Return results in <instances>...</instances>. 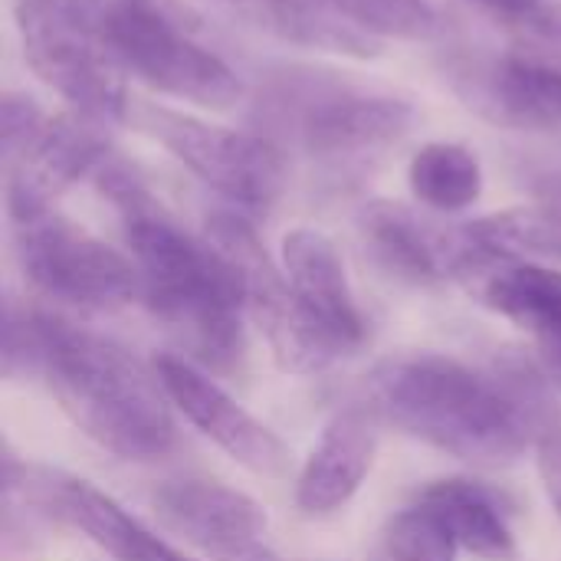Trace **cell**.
<instances>
[{
    "label": "cell",
    "instance_id": "3957f363",
    "mask_svg": "<svg viewBox=\"0 0 561 561\" xmlns=\"http://www.w3.org/2000/svg\"><path fill=\"white\" fill-rule=\"evenodd\" d=\"M102 191L122 214L125 240L141 276V299L184 342V348L210 365L230 368L243 352V286L233 266L210 247L174 224L141 181L112 158L99 174Z\"/></svg>",
    "mask_w": 561,
    "mask_h": 561
},
{
    "label": "cell",
    "instance_id": "d6986e66",
    "mask_svg": "<svg viewBox=\"0 0 561 561\" xmlns=\"http://www.w3.org/2000/svg\"><path fill=\"white\" fill-rule=\"evenodd\" d=\"M477 99L516 128H561V66L533 56H503L480 72Z\"/></svg>",
    "mask_w": 561,
    "mask_h": 561
},
{
    "label": "cell",
    "instance_id": "9c48e42d",
    "mask_svg": "<svg viewBox=\"0 0 561 561\" xmlns=\"http://www.w3.org/2000/svg\"><path fill=\"white\" fill-rule=\"evenodd\" d=\"M16 230L20 266L43 296L79 309H115L141 296L135 260L66 217L46 214Z\"/></svg>",
    "mask_w": 561,
    "mask_h": 561
},
{
    "label": "cell",
    "instance_id": "5bb4252c",
    "mask_svg": "<svg viewBox=\"0 0 561 561\" xmlns=\"http://www.w3.org/2000/svg\"><path fill=\"white\" fill-rule=\"evenodd\" d=\"M362 233L381 266L408 283L431 286L447 276L470 279L477 270V253L463 230H437L394 201H371L362 210Z\"/></svg>",
    "mask_w": 561,
    "mask_h": 561
},
{
    "label": "cell",
    "instance_id": "603a6c76",
    "mask_svg": "<svg viewBox=\"0 0 561 561\" xmlns=\"http://www.w3.org/2000/svg\"><path fill=\"white\" fill-rule=\"evenodd\" d=\"M457 552L460 546L447 523L417 500V506H408L385 523L371 561H457Z\"/></svg>",
    "mask_w": 561,
    "mask_h": 561
},
{
    "label": "cell",
    "instance_id": "7c38bea8",
    "mask_svg": "<svg viewBox=\"0 0 561 561\" xmlns=\"http://www.w3.org/2000/svg\"><path fill=\"white\" fill-rule=\"evenodd\" d=\"M158 519L214 561H276L263 546L266 510L214 480H171L154 493Z\"/></svg>",
    "mask_w": 561,
    "mask_h": 561
},
{
    "label": "cell",
    "instance_id": "484cf974",
    "mask_svg": "<svg viewBox=\"0 0 561 561\" xmlns=\"http://www.w3.org/2000/svg\"><path fill=\"white\" fill-rule=\"evenodd\" d=\"M536 450H539V473H542L546 493L561 516V421L552 424V431L539 440Z\"/></svg>",
    "mask_w": 561,
    "mask_h": 561
},
{
    "label": "cell",
    "instance_id": "7402d4cb",
    "mask_svg": "<svg viewBox=\"0 0 561 561\" xmlns=\"http://www.w3.org/2000/svg\"><path fill=\"white\" fill-rule=\"evenodd\" d=\"M408 184L421 204L440 214L467 210L483 194L480 158L457 141H431L408 164Z\"/></svg>",
    "mask_w": 561,
    "mask_h": 561
},
{
    "label": "cell",
    "instance_id": "cb8c5ba5",
    "mask_svg": "<svg viewBox=\"0 0 561 561\" xmlns=\"http://www.w3.org/2000/svg\"><path fill=\"white\" fill-rule=\"evenodd\" d=\"M371 39H434L440 13L431 0H329Z\"/></svg>",
    "mask_w": 561,
    "mask_h": 561
},
{
    "label": "cell",
    "instance_id": "5b68a950",
    "mask_svg": "<svg viewBox=\"0 0 561 561\" xmlns=\"http://www.w3.org/2000/svg\"><path fill=\"white\" fill-rule=\"evenodd\" d=\"M16 33L33 72L95 125L125 118V72L102 30V0H16Z\"/></svg>",
    "mask_w": 561,
    "mask_h": 561
},
{
    "label": "cell",
    "instance_id": "277c9868",
    "mask_svg": "<svg viewBox=\"0 0 561 561\" xmlns=\"http://www.w3.org/2000/svg\"><path fill=\"white\" fill-rule=\"evenodd\" d=\"M256 115L270 128L266 138L276 145L289 141L312 158H355L385 148L414 122V108L404 99L316 72L273 79L256 102Z\"/></svg>",
    "mask_w": 561,
    "mask_h": 561
},
{
    "label": "cell",
    "instance_id": "d4e9b609",
    "mask_svg": "<svg viewBox=\"0 0 561 561\" xmlns=\"http://www.w3.org/2000/svg\"><path fill=\"white\" fill-rule=\"evenodd\" d=\"M49 115L36 105V99L23 92H7L0 105V135H3V164L16 161L46 128Z\"/></svg>",
    "mask_w": 561,
    "mask_h": 561
},
{
    "label": "cell",
    "instance_id": "83f0119b",
    "mask_svg": "<svg viewBox=\"0 0 561 561\" xmlns=\"http://www.w3.org/2000/svg\"><path fill=\"white\" fill-rule=\"evenodd\" d=\"M523 26L533 30V33H539L542 39L561 43V3H542Z\"/></svg>",
    "mask_w": 561,
    "mask_h": 561
},
{
    "label": "cell",
    "instance_id": "ac0fdd59",
    "mask_svg": "<svg viewBox=\"0 0 561 561\" xmlns=\"http://www.w3.org/2000/svg\"><path fill=\"white\" fill-rule=\"evenodd\" d=\"M250 26L319 53L368 59L375 56V39L352 26L329 0H224Z\"/></svg>",
    "mask_w": 561,
    "mask_h": 561
},
{
    "label": "cell",
    "instance_id": "6da1fadb",
    "mask_svg": "<svg viewBox=\"0 0 561 561\" xmlns=\"http://www.w3.org/2000/svg\"><path fill=\"white\" fill-rule=\"evenodd\" d=\"M368 398L381 421L483 470L519 463L559 421L542 375L523 358L473 368L440 352H398L371 368Z\"/></svg>",
    "mask_w": 561,
    "mask_h": 561
},
{
    "label": "cell",
    "instance_id": "52a82bcc",
    "mask_svg": "<svg viewBox=\"0 0 561 561\" xmlns=\"http://www.w3.org/2000/svg\"><path fill=\"white\" fill-rule=\"evenodd\" d=\"M138 125L194 178L240 210H266L283 194V148L263 131L210 125L164 105H141Z\"/></svg>",
    "mask_w": 561,
    "mask_h": 561
},
{
    "label": "cell",
    "instance_id": "30bf717a",
    "mask_svg": "<svg viewBox=\"0 0 561 561\" xmlns=\"http://www.w3.org/2000/svg\"><path fill=\"white\" fill-rule=\"evenodd\" d=\"M154 371L184 421L194 424L207 440H214L233 463L266 480H283L289 473L293 450L283 444V437L256 421L191 358L158 355Z\"/></svg>",
    "mask_w": 561,
    "mask_h": 561
},
{
    "label": "cell",
    "instance_id": "2e32d148",
    "mask_svg": "<svg viewBox=\"0 0 561 561\" xmlns=\"http://www.w3.org/2000/svg\"><path fill=\"white\" fill-rule=\"evenodd\" d=\"M480 299L533 335L542 358L561 371V273L546 263H486L473 276Z\"/></svg>",
    "mask_w": 561,
    "mask_h": 561
},
{
    "label": "cell",
    "instance_id": "8992f818",
    "mask_svg": "<svg viewBox=\"0 0 561 561\" xmlns=\"http://www.w3.org/2000/svg\"><path fill=\"white\" fill-rule=\"evenodd\" d=\"M102 30L122 72L161 95L204 108H230L243 95L240 76L158 0H102Z\"/></svg>",
    "mask_w": 561,
    "mask_h": 561
},
{
    "label": "cell",
    "instance_id": "ba28073f",
    "mask_svg": "<svg viewBox=\"0 0 561 561\" xmlns=\"http://www.w3.org/2000/svg\"><path fill=\"white\" fill-rule=\"evenodd\" d=\"M204 237L233 266L243 286L247 316L263 332L276 365L293 375H316L329 368L339 352L322 339V332L302 312L286 270H279L256 230L240 210H217L207 217Z\"/></svg>",
    "mask_w": 561,
    "mask_h": 561
},
{
    "label": "cell",
    "instance_id": "8fae6325",
    "mask_svg": "<svg viewBox=\"0 0 561 561\" xmlns=\"http://www.w3.org/2000/svg\"><path fill=\"white\" fill-rule=\"evenodd\" d=\"M112 148L102 125L82 115H56L39 138L7 168V207L16 224L53 214V204L79 181L95 178L112 164Z\"/></svg>",
    "mask_w": 561,
    "mask_h": 561
},
{
    "label": "cell",
    "instance_id": "4316f807",
    "mask_svg": "<svg viewBox=\"0 0 561 561\" xmlns=\"http://www.w3.org/2000/svg\"><path fill=\"white\" fill-rule=\"evenodd\" d=\"M533 197L536 207L546 210L561 227V171H542L533 178Z\"/></svg>",
    "mask_w": 561,
    "mask_h": 561
},
{
    "label": "cell",
    "instance_id": "4fadbf2b",
    "mask_svg": "<svg viewBox=\"0 0 561 561\" xmlns=\"http://www.w3.org/2000/svg\"><path fill=\"white\" fill-rule=\"evenodd\" d=\"M283 270L302 312L322 332V339L339 355L355 352L365 342L368 325L352 293L339 247L322 230L296 227L283 237Z\"/></svg>",
    "mask_w": 561,
    "mask_h": 561
},
{
    "label": "cell",
    "instance_id": "7a4b0ae2",
    "mask_svg": "<svg viewBox=\"0 0 561 561\" xmlns=\"http://www.w3.org/2000/svg\"><path fill=\"white\" fill-rule=\"evenodd\" d=\"M39 368L62 414L118 460H158L178 444L171 398L125 345L59 316L7 309L3 368Z\"/></svg>",
    "mask_w": 561,
    "mask_h": 561
},
{
    "label": "cell",
    "instance_id": "ffe728a7",
    "mask_svg": "<svg viewBox=\"0 0 561 561\" xmlns=\"http://www.w3.org/2000/svg\"><path fill=\"white\" fill-rule=\"evenodd\" d=\"M56 510L79 526L99 549L118 561H194L151 529H145L135 516H128L112 496L89 486L85 480H66L56 493Z\"/></svg>",
    "mask_w": 561,
    "mask_h": 561
},
{
    "label": "cell",
    "instance_id": "9a60e30c",
    "mask_svg": "<svg viewBox=\"0 0 561 561\" xmlns=\"http://www.w3.org/2000/svg\"><path fill=\"white\" fill-rule=\"evenodd\" d=\"M378 421L371 408H345L325 424L296 480V506L306 516H332L362 490L378 450Z\"/></svg>",
    "mask_w": 561,
    "mask_h": 561
},
{
    "label": "cell",
    "instance_id": "e0dca14e",
    "mask_svg": "<svg viewBox=\"0 0 561 561\" xmlns=\"http://www.w3.org/2000/svg\"><path fill=\"white\" fill-rule=\"evenodd\" d=\"M421 503L447 523L463 552L483 561L519 559L510 506L493 486L477 480H437L421 493Z\"/></svg>",
    "mask_w": 561,
    "mask_h": 561
},
{
    "label": "cell",
    "instance_id": "44dd1931",
    "mask_svg": "<svg viewBox=\"0 0 561 561\" xmlns=\"http://www.w3.org/2000/svg\"><path fill=\"white\" fill-rule=\"evenodd\" d=\"M480 263H536L561 260V227L536 204L486 214L463 227Z\"/></svg>",
    "mask_w": 561,
    "mask_h": 561
}]
</instances>
